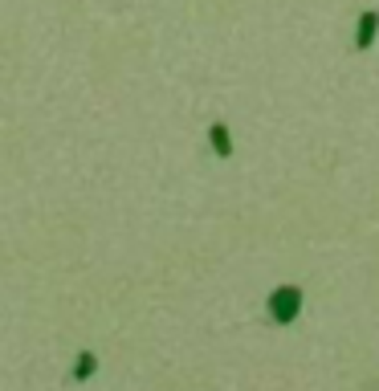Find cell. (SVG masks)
<instances>
[{"mask_svg":"<svg viewBox=\"0 0 379 391\" xmlns=\"http://www.w3.org/2000/svg\"><path fill=\"white\" fill-rule=\"evenodd\" d=\"M298 310H302V294H298L294 285H285V290H278V294L269 298V314H273V322H294Z\"/></svg>","mask_w":379,"mask_h":391,"instance_id":"6da1fadb","label":"cell"},{"mask_svg":"<svg viewBox=\"0 0 379 391\" xmlns=\"http://www.w3.org/2000/svg\"><path fill=\"white\" fill-rule=\"evenodd\" d=\"M376 29H379V17L376 13H363V21H359V49H367L376 41Z\"/></svg>","mask_w":379,"mask_h":391,"instance_id":"7a4b0ae2","label":"cell"},{"mask_svg":"<svg viewBox=\"0 0 379 391\" xmlns=\"http://www.w3.org/2000/svg\"><path fill=\"white\" fill-rule=\"evenodd\" d=\"M208 135H213V147L220 151V155H229V151H233V147H229V135H224V127H213Z\"/></svg>","mask_w":379,"mask_h":391,"instance_id":"3957f363","label":"cell"},{"mask_svg":"<svg viewBox=\"0 0 379 391\" xmlns=\"http://www.w3.org/2000/svg\"><path fill=\"white\" fill-rule=\"evenodd\" d=\"M90 371H94V359H90V355H86V363H82V367H73V375H78V379H86V375H90Z\"/></svg>","mask_w":379,"mask_h":391,"instance_id":"277c9868","label":"cell"}]
</instances>
